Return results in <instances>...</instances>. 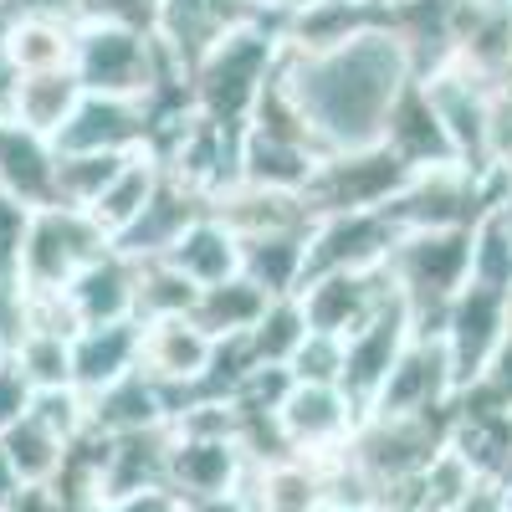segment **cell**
<instances>
[{"label":"cell","instance_id":"cell-25","mask_svg":"<svg viewBox=\"0 0 512 512\" xmlns=\"http://www.w3.org/2000/svg\"><path fill=\"white\" fill-rule=\"evenodd\" d=\"M134 369H139V323H108V328L72 333V390H82L88 400Z\"/></svg>","mask_w":512,"mask_h":512},{"label":"cell","instance_id":"cell-31","mask_svg":"<svg viewBox=\"0 0 512 512\" xmlns=\"http://www.w3.org/2000/svg\"><path fill=\"white\" fill-rule=\"evenodd\" d=\"M0 446H6V456H11L26 492H52L62 482V472H67V456H72L77 441L57 436L41 415H26V420H16L11 431L0 436Z\"/></svg>","mask_w":512,"mask_h":512},{"label":"cell","instance_id":"cell-28","mask_svg":"<svg viewBox=\"0 0 512 512\" xmlns=\"http://www.w3.org/2000/svg\"><path fill=\"white\" fill-rule=\"evenodd\" d=\"M241 277L256 282L267 297H297L308 287V231H277V236H246L241 241Z\"/></svg>","mask_w":512,"mask_h":512},{"label":"cell","instance_id":"cell-41","mask_svg":"<svg viewBox=\"0 0 512 512\" xmlns=\"http://www.w3.org/2000/svg\"><path fill=\"white\" fill-rule=\"evenodd\" d=\"M31 313H36V292L16 272H0V349H6V354L26 338Z\"/></svg>","mask_w":512,"mask_h":512},{"label":"cell","instance_id":"cell-11","mask_svg":"<svg viewBox=\"0 0 512 512\" xmlns=\"http://www.w3.org/2000/svg\"><path fill=\"white\" fill-rule=\"evenodd\" d=\"M425 93H431L441 128L456 149V164L477 169V175H492L487 164V128H492V82H482L477 72H466L461 62L436 67L431 77H420Z\"/></svg>","mask_w":512,"mask_h":512},{"label":"cell","instance_id":"cell-51","mask_svg":"<svg viewBox=\"0 0 512 512\" xmlns=\"http://www.w3.org/2000/svg\"><path fill=\"white\" fill-rule=\"evenodd\" d=\"M308 6H318V0H277V21L292 16V11H308Z\"/></svg>","mask_w":512,"mask_h":512},{"label":"cell","instance_id":"cell-52","mask_svg":"<svg viewBox=\"0 0 512 512\" xmlns=\"http://www.w3.org/2000/svg\"><path fill=\"white\" fill-rule=\"evenodd\" d=\"M507 328H512V292H507Z\"/></svg>","mask_w":512,"mask_h":512},{"label":"cell","instance_id":"cell-8","mask_svg":"<svg viewBox=\"0 0 512 512\" xmlns=\"http://www.w3.org/2000/svg\"><path fill=\"white\" fill-rule=\"evenodd\" d=\"M359 420H364V410L338 390V384H303V379H292L287 400L272 415L282 451L287 456H308V461L344 456L354 431H359Z\"/></svg>","mask_w":512,"mask_h":512},{"label":"cell","instance_id":"cell-53","mask_svg":"<svg viewBox=\"0 0 512 512\" xmlns=\"http://www.w3.org/2000/svg\"><path fill=\"white\" fill-rule=\"evenodd\" d=\"M262 6H267V11H277V0H262Z\"/></svg>","mask_w":512,"mask_h":512},{"label":"cell","instance_id":"cell-5","mask_svg":"<svg viewBox=\"0 0 512 512\" xmlns=\"http://www.w3.org/2000/svg\"><path fill=\"white\" fill-rule=\"evenodd\" d=\"M108 246L113 241L103 236V226L88 210L41 205V210H31V231H26V246H21V282L36 297H62Z\"/></svg>","mask_w":512,"mask_h":512},{"label":"cell","instance_id":"cell-6","mask_svg":"<svg viewBox=\"0 0 512 512\" xmlns=\"http://www.w3.org/2000/svg\"><path fill=\"white\" fill-rule=\"evenodd\" d=\"M410 169L384 149V144H369V149H338V154H323L313 180L303 190V205L313 210V221L323 216H354V210H390L395 195L405 190Z\"/></svg>","mask_w":512,"mask_h":512},{"label":"cell","instance_id":"cell-4","mask_svg":"<svg viewBox=\"0 0 512 512\" xmlns=\"http://www.w3.org/2000/svg\"><path fill=\"white\" fill-rule=\"evenodd\" d=\"M384 277L415 328H441L456 292L472 282V231H400Z\"/></svg>","mask_w":512,"mask_h":512},{"label":"cell","instance_id":"cell-40","mask_svg":"<svg viewBox=\"0 0 512 512\" xmlns=\"http://www.w3.org/2000/svg\"><path fill=\"white\" fill-rule=\"evenodd\" d=\"M82 0H0V26H82Z\"/></svg>","mask_w":512,"mask_h":512},{"label":"cell","instance_id":"cell-17","mask_svg":"<svg viewBox=\"0 0 512 512\" xmlns=\"http://www.w3.org/2000/svg\"><path fill=\"white\" fill-rule=\"evenodd\" d=\"M62 308L77 328L139 323V262L123 256L118 246H108L98 262L62 292Z\"/></svg>","mask_w":512,"mask_h":512},{"label":"cell","instance_id":"cell-30","mask_svg":"<svg viewBox=\"0 0 512 512\" xmlns=\"http://www.w3.org/2000/svg\"><path fill=\"white\" fill-rule=\"evenodd\" d=\"M272 297L246 282V277H231V282H216V287H200L195 292V308H190V323L216 338V344H231V338H246L256 323H262Z\"/></svg>","mask_w":512,"mask_h":512},{"label":"cell","instance_id":"cell-12","mask_svg":"<svg viewBox=\"0 0 512 512\" xmlns=\"http://www.w3.org/2000/svg\"><path fill=\"white\" fill-rule=\"evenodd\" d=\"M154 103L144 98H98V93H82L77 113L67 118V128L57 134L62 154H113L128 159L154 144Z\"/></svg>","mask_w":512,"mask_h":512},{"label":"cell","instance_id":"cell-29","mask_svg":"<svg viewBox=\"0 0 512 512\" xmlns=\"http://www.w3.org/2000/svg\"><path fill=\"white\" fill-rule=\"evenodd\" d=\"M149 31L180 67H195L226 36V16H221V0H159Z\"/></svg>","mask_w":512,"mask_h":512},{"label":"cell","instance_id":"cell-2","mask_svg":"<svg viewBox=\"0 0 512 512\" xmlns=\"http://www.w3.org/2000/svg\"><path fill=\"white\" fill-rule=\"evenodd\" d=\"M282 72V36L277 21L226 31L195 67H190V108L210 123L246 134V123L262 108L267 88Z\"/></svg>","mask_w":512,"mask_h":512},{"label":"cell","instance_id":"cell-38","mask_svg":"<svg viewBox=\"0 0 512 512\" xmlns=\"http://www.w3.org/2000/svg\"><path fill=\"white\" fill-rule=\"evenodd\" d=\"M118 169H123V159H113V154H62L57 149V205L93 210Z\"/></svg>","mask_w":512,"mask_h":512},{"label":"cell","instance_id":"cell-34","mask_svg":"<svg viewBox=\"0 0 512 512\" xmlns=\"http://www.w3.org/2000/svg\"><path fill=\"white\" fill-rule=\"evenodd\" d=\"M164 472H169V425H164V431H144V436L108 441L103 502H108V497H123V492L164 487Z\"/></svg>","mask_w":512,"mask_h":512},{"label":"cell","instance_id":"cell-18","mask_svg":"<svg viewBox=\"0 0 512 512\" xmlns=\"http://www.w3.org/2000/svg\"><path fill=\"white\" fill-rule=\"evenodd\" d=\"M323 149L292 134H267V128H246L241 154H236V180L256 190H277V195H303Z\"/></svg>","mask_w":512,"mask_h":512},{"label":"cell","instance_id":"cell-42","mask_svg":"<svg viewBox=\"0 0 512 512\" xmlns=\"http://www.w3.org/2000/svg\"><path fill=\"white\" fill-rule=\"evenodd\" d=\"M338 374H344V344H338V338H323V333H308L303 354L292 359V379H303V384H338Z\"/></svg>","mask_w":512,"mask_h":512},{"label":"cell","instance_id":"cell-15","mask_svg":"<svg viewBox=\"0 0 512 512\" xmlns=\"http://www.w3.org/2000/svg\"><path fill=\"white\" fill-rule=\"evenodd\" d=\"M400 241L390 210H354V216H323L308 231L313 272H379Z\"/></svg>","mask_w":512,"mask_h":512},{"label":"cell","instance_id":"cell-49","mask_svg":"<svg viewBox=\"0 0 512 512\" xmlns=\"http://www.w3.org/2000/svg\"><path fill=\"white\" fill-rule=\"evenodd\" d=\"M185 512H251L246 497H216V502H185Z\"/></svg>","mask_w":512,"mask_h":512},{"label":"cell","instance_id":"cell-10","mask_svg":"<svg viewBox=\"0 0 512 512\" xmlns=\"http://www.w3.org/2000/svg\"><path fill=\"white\" fill-rule=\"evenodd\" d=\"M436 333L446 338V349L456 359L461 390H466V384H477L487 374V364L502 354V344L512 338V328H507V292L482 287V282H466L456 292V303L446 308Z\"/></svg>","mask_w":512,"mask_h":512},{"label":"cell","instance_id":"cell-48","mask_svg":"<svg viewBox=\"0 0 512 512\" xmlns=\"http://www.w3.org/2000/svg\"><path fill=\"white\" fill-rule=\"evenodd\" d=\"M16 82L21 72L6 62V52H0V123H11V103H16Z\"/></svg>","mask_w":512,"mask_h":512},{"label":"cell","instance_id":"cell-14","mask_svg":"<svg viewBox=\"0 0 512 512\" xmlns=\"http://www.w3.org/2000/svg\"><path fill=\"white\" fill-rule=\"evenodd\" d=\"M297 303H303L313 333L344 344L349 333H359L374 313H384L395 303V292H390L384 267L379 272H313L308 287L297 292Z\"/></svg>","mask_w":512,"mask_h":512},{"label":"cell","instance_id":"cell-1","mask_svg":"<svg viewBox=\"0 0 512 512\" xmlns=\"http://www.w3.org/2000/svg\"><path fill=\"white\" fill-rule=\"evenodd\" d=\"M410 82H415L410 52L384 21L359 31L338 52H318V57L282 52V88L297 103V113L308 118L323 154L379 144L390 108Z\"/></svg>","mask_w":512,"mask_h":512},{"label":"cell","instance_id":"cell-37","mask_svg":"<svg viewBox=\"0 0 512 512\" xmlns=\"http://www.w3.org/2000/svg\"><path fill=\"white\" fill-rule=\"evenodd\" d=\"M77 31L82 26H0V52H6V62L21 77L62 72V67H72Z\"/></svg>","mask_w":512,"mask_h":512},{"label":"cell","instance_id":"cell-46","mask_svg":"<svg viewBox=\"0 0 512 512\" xmlns=\"http://www.w3.org/2000/svg\"><path fill=\"white\" fill-rule=\"evenodd\" d=\"M98 512H185V502L169 492V487H144V492H123V497H108Z\"/></svg>","mask_w":512,"mask_h":512},{"label":"cell","instance_id":"cell-3","mask_svg":"<svg viewBox=\"0 0 512 512\" xmlns=\"http://www.w3.org/2000/svg\"><path fill=\"white\" fill-rule=\"evenodd\" d=\"M446 441H451V410L446 415H374V410H364L344 456L374 487L379 512H390L431 472V461L446 451Z\"/></svg>","mask_w":512,"mask_h":512},{"label":"cell","instance_id":"cell-43","mask_svg":"<svg viewBox=\"0 0 512 512\" xmlns=\"http://www.w3.org/2000/svg\"><path fill=\"white\" fill-rule=\"evenodd\" d=\"M31 231V210L11 195H0V272H16L21 277V246Z\"/></svg>","mask_w":512,"mask_h":512},{"label":"cell","instance_id":"cell-22","mask_svg":"<svg viewBox=\"0 0 512 512\" xmlns=\"http://www.w3.org/2000/svg\"><path fill=\"white\" fill-rule=\"evenodd\" d=\"M205 210H210L205 195H195L190 185H180V180L164 175L159 195L144 205V216L128 226L113 246H118L123 256H134V262H164V256L175 251V241L205 216Z\"/></svg>","mask_w":512,"mask_h":512},{"label":"cell","instance_id":"cell-36","mask_svg":"<svg viewBox=\"0 0 512 512\" xmlns=\"http://www.w3.org/2000/svg\"><path fill=\"white\" fill-rule=\"evenodd\" d=\"M472 282L512 292V195L492 200L472 226Z\"/></svg>","mask_w":512,"mask_h":512},{"label":"cell","instance_id":"cell-13","mask_svg":"<svg viewBox=\"0 0 512 512\" xmlns=\"http://www.w3.org/2000/svg\"><path fill=\"white\" fill-rule=\"evenodd\" d=\"M210 359H216V338H205L190 318L139 323V369L175 400V410L200 395V384L210 374Z\"/></svg>","mask_w":512,"mask_h":512},{"label":"cell","instance_id":"cell-35","mask_svg":"<svg viewBox=\"0 0 512 512\" xmlns=\"http://www.w3.org/2000/svg\"><path fill=\"white\" fill-rule=\"evenodd\" d=\"M308 313L297 297H272L262 323L246 333V349H251V364L256 369H292V359L303 354L308 344Z\"/></svg>","mask_w":512,"mask_h":512},{"label":"cell","instance_id":"cell-50","mask_svg":"<svg viewBox=\"0 0 512 512\" xmlns=\"http://www.w3.org/2000/svg\"><path fill=\"white\" fill-rule=\"evenodd\" d=\"M359 6H369V11H374V16L384 21V16H390V11H400L405 0H359Z\"/></svg>","mask_w":512,"mask_h":512},{"label":"cell","instance_id":"cell-27","mask_svg":"<svg viewBox=\"0 0 512 512\" xmlns=\"http://www.w3.org/2000/svg\"><path fill=\"white\" fill-rule=\"evenodd\" d=\"M164 262L175 272H185L195 287L231 282V277H241V236L216 216V210H205V216L175 241V251H169Z\"/></svg>","mask_w":512,"mask_h":512},{"label":"cell","instance_id":"cell-33","mask_svg":"<svg viewBox=\"0 0 512 512\" xmlns=\"http://www.w3.org/2000/svg\"><path fill=\"white\" fill-rule=\"evenodd\" d=\"M159 185H164V164H159L149 149H139V154H128V159H123V169L113 175V185L103 190V200L88 210V216L103 226L108 241H118L128 226L144 216V205L159 195Z\"/></svg>","mask_w":512,"mask_h":512},{"label":"cell","instance_id":"cell-39","mask_svg":"<svg viewBox=\"0 0 512 512\" xmlns=\"http://www.w3.org/2000/svg\"><path fill=\"white\" fill-rule=\"evenodd\" d=\"M195 292H200V287H195L185 272H175L169 262H139V323L190 318Z\"/></svg>","mask_w":512,"mask_h":512},{"label":"cell","instance_id":"cell-9","mask_svg":"<svg viewBox=\"0 0 512 512\" xmlns=\"http://www.w3.org/2000/svg\"><path fill=\"white\" fill-rule=\"evenodd\" d=\"M461 395V374L436 328H415L405 354L395 359L384 390L374 395V415H446Z\"/></svg>","mask_w":512,"mask_h":512},{"label":"cell","instance_id":"cell-7","mask_svg":"<svg viewBox=\"0 0 512 512\" xmlns=\"http://www.w3.org/2000/svg\"><path fill=\"white\" fill-rule=\"evenodd\" d=\"M256 456L246 451L241 436L231 431H185L169 420V472L164 487L180 502H216V497H241Z\"/></svg>","mask_w":512,"mask_h":512},{"label":"cell","instance_id":"cell-47","mask_svg":"<svg viewBox=\"0 0 512 512\" xmlns=\"http://www.w3.org/2000/svg\"><path fill=\"white\" fill-rule=\"evenodd\" d=\"M21 497H26V487H21V477H16V466H11L6 446H0V512H16Z\"/></svg>","mask_w":512,"mask_h":512},{"label":"cell","instance_id":"cell-24","mask_svg":"<svg viewBox=\"0 0 512 512\" xmlns=\"http://www.w3.org/2000/svg\"><path fill=\"white\" fill-rule=\"evenodd\" d=\"M379 16L359 0H318L308 11H292L277 21V36H282V52L287 57H318V52H338L349 47L359 31H369Z\"/></svg>","mask_w":512,"mask_h":512},{"label":"cell","instance_id":"cell-19","mask_svg":"<svg viewBox=\"0 0 512 512\" xmlns=\"http://www.w3.org/2000/svg\"><path fill=\"white\" fill-rule=\"evenodd\" d=\"M169 420H175V400H169L144 369L123 374L118 384H108V390H98V395L88 400V431L103 436V441L164 431Z\"/></svg>","mask_w":512,"mask_h":512},{"label":"cell","instance_id":"cell-20","mask_svg":"<svg viewBox=\"0 0 512 512\" xmlns=\"http://www.w3.org/2000/svg\"><path fill=\"white\" fill-rule=\"evenodd\" d=\"M241 497L251 512H333L328 507V461L267 456L251 466Z\"/></svg>","mask_w":512,"mask_h":512},{"label":"cell","instance_id":"cell-44","mask_svg":"<svg viewBox=\"0 0 512 512\" xmlns=\"http://www.w3.org/2000/svg\"><path fill=\"white\" fill-rule=\"evenodd\" d=\"M31 405H36V390L26 384V374L11 364V354H6V364H0V436H6L16 420H26Z\"/></svg>","mask_w":512,"mask_h":512},{"label":"cell","instance_id":"cell-16","mask_svg":"<svg viewBox=\"0 0 512 512\" xmlns=\"http://www.w3.org/2000/svg\"><path fill=\"white\" fill-rule=\"evenodd\" d=\"M415 338V318L390 303L384 313H374L359 333L344 338V374H338V390H344L359 410L374 405V395L384 390V379H390L395 359L405 354V344Z\"/></svg>","mask_w":512,"mask_h":512},{"label":"cell","instance_id":"cell-45","mask_svg":"<svg viewBox=\"0 0 512 512\" xmlns=\"http://www.w3.org/2000/svg\"><path fill=\"white\" fill-rule=\"evenodd\" d=\"M451 512H512V482H502V477H477L472 492H466Z\"/></svg>","mask_w":512,"mask_h":512},{"label":"cell","instance_id":"cell-23","mask_svg":"<svg viewBox=\"0 0 512 512\" xmlns=\"http://www.w3.org/2000/svg\"><path fill=\"white\" fill-rule=\"evenodd\" d=\"M0 195L26 210L57 205V144L21 123H0Z\"/></svg>","mask_w":512,"mask_h":512},{"label":"cell","instance_id":"cell-32","mask_svg":"<svg viewBox=\"0 0 512 512\" xmlns=\"http://www.w3.org/2000/svg\"><path fill=\"white\" fill-rule=\"evenodd\" d=\"M77 103H82V82L72 77V67H62V72H31V77L16 82L11 123H21V128H31V134L57 144V134L67 128V118L77 113Z\"/></svg>","mask_w":512,"mask_h":512},{"label":"cell","instance_id":"cell-21","mask_svg":"<svg viewBox=\"0 0 512 512\" xmlns=\"http://www.w3.org/2000/svg\"><path fill=\"white\" fill-rule=\"evenodd\" d=\"M379 144L390 149V154L410 169V175H415V169L456 164V149H451L446 128H441V113H436V103H431V93H425V82H420V77L395 98L390 123H384Z\"/></svg>","mask_w":512,"mask_h":512},{"label":"cell","instance_id":"cell-54","mask_svg":"<svg viewBox=\"0 0 512 512\" xmlns=\"http://www.w3.org/2000/svg\"><path fill=\"white\" fill-rule=\"evenodd\" d=\"M0 364H6V349H0Z\"/></svg>","mask_w":512,"mask_h":512},{"label":"cell","instance_id":"cell-26","mask_svg":"<svg viewBox=\"0 0 512 512\" xmlns=\"http://www.w3.org/2000/svg\"><path fill=\"white\" fill-rule=\"evenodd\" d=\"M210 210L246 241V236H277V231H313V210L303 195H277V190H256V185H231L210 200Z\"/></svg>","mask_w":512,"mask_h":512}]
</instances>
